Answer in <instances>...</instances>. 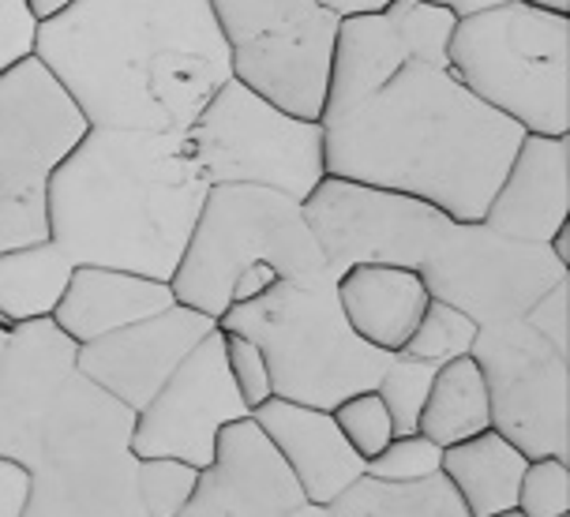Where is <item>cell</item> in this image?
I'll use <instances>...</instances> for the list:
<instances>
[{
    "label": "cell",
    "mask_w": 570,
    "mask_h": 517,
    "mask_svg": "<svg viewBox=\"0 0 570 517\" xmlns=\"http://www.w3.org/2000/svg\"><path fill=\"white\" fill-rule=\"evenodd\" d=\"M35 57L90 128L185 131L233 79L210 0H76Z\"/></svg>",
    "instance_id": "6da1fadb"
},
{
    "label": "cell",
    "mask_w": 570,
    "mask_h": 517,
    "mask_svg": "<svg viewBox=\"0 0 570 517\" xmlns=\"http://www.w3.org/2000/svg\"><path fill=\"white\" fill-rule=\"evenodd\" d=\"M525 131L446 64L405 60L350 113L323 120L327 177L399 191L465 226L481 221Z\"/></svg>",
    "instance_id": "7a4b0ae2"
},
{
    "label": "cell",
    "mask_w": 570,
    "mask_h": 517,
    "mask_svg": "<svg viewBox=\"0 0 570 517\" xmlns=\"http://www.w3.org/2000/svg\"><path fill=\"white\" fill-rule=\"evenodd\" d=\"M207 191L185 131L90 128L49 177V240L76 267L169 281Z\"/></svg>",
    "instance_id": "3957f363"
},
{
    "label": "cell",
    "mask_w": 570,
    "mask_h": 517,
    "mask_svg": "<svg viewBox=\"0 0 570 517\" xmlns=\"http://www.w3.org/2000/svg\"><path fill=\"white\" fill-rule=\"evenodd\" d=\"M327 270L304 207L278 191L214 185L169 289L177 304L222 319L233 304L267 292L274 281Z\"/></svg>",
    "instance_id": "277c9868"
},
{
    "label": "cell",
    "mask_w": 570,
    "mask_h": 517,
    "mask_svg": "<svg viewBox=\"0 0 570 517\" xmlns=\"http://www.w3.org/2000/svg\"><path fill=\"white\" fill-rule=\"evenodd\" d=\"M218 327L259 345L274 398L323 412L361 390H375L391 364L345 322L331 270L274 281L259 297L233 304Z\"/></svg>",
    "instance_id": "5b68a950"
},
{
    "label": "cell",
    "mask_w": 570,
    "mask_h": 517,
    "mask_svg": "<svg viewBox=\"0 0 570 517\" xmlns=\"http://www.w3.org/2000/svg\"><path fill=\"white\" fill-rule=\"evenodd\" d=\"M446 68L529 136H570V19L503 0L458 16Z\"/></svg>",
    "instance_id": "8992f818"
},
{
    "label": "cell",
    "mask_w": 570,
    "mask_h": 517,
    "mask_svg": "<svg viewBox=\"0 0 570 517\" xmlns=\"http://www.w3.org/2000/svg\"><path fill=\"white\" fill-rule=\"evenodd\" d=\"M136 412L71 375L27 454L23 517H147L136 495L131 454Z\"/></svg>",
    "instance_id": "52a82bcc"
},
{
    "label": "cell",
    "mask_w": 570,
    "mask_h": 517,
    "mask_svg": "<svg viewBox=\"0 0 570 517\" xmlns=\"http://www.w3.org/2000/svg\"><path fill=\"white\" fill-rule=\"evenodd\" d=\"M210 12L226 38L233 79L282 113L320 125L342 16L320 0H210Z\"/></svg>",
    "instance_id": "ba28073f"
},
{
    "label": "cell",
    "mask_w": 570,
    "mask_h": 517,
    "mask_svg": "<svg viewBox=\"0 0 570 517\" xmlns=\"http://www.w3.org/2000/svg\"><path fill=\"white\" fill-rule=\"evenodd\" d=\"M185 139L210 188L248 185L304 202L327 177L323 125L282 113L237 79L214 90Z\"/></svg>",
    "instance_id": "9c48e42d"
},
{
    "label": "cell",
    "mask_w": 570,
    "mask_h": 517,
    "mask_svg": "<svg viewBox=\"0 0 570 517\" xmlns=\"http://www.w3.org/2000/svg\"><path fill=\"white\" fill-rule=\"evenodd\" d=\"M301 207L334 278L350 267L421 270L454 229L443 210L421 199L345 177H323Z\"/></svg>",
    "instance_id": "30bf717a"
},
{
    "label": "cell",
    "mask_w": 570,
    "mask_h": 517,
    "mask_svg": "<svg viewBox=\"0 0 570 517\" xmlns=\"http://www.w3.org/2000/svg\"><path fill=\"white\" fill-rule=\"evenodd\" d=\"M470 357L484 375L492 431L529 461H570V357H559L522 319L481 327Z\"/></svg>",
    "instance_id": "8fae6325"
},
{
    "label": "cell",
    "mask_w": 570,
    "mask_h": 517,
    "mask_svg": "<svg viewBox=\"0 0 570 517\" xmlns=\"http://www.w3.org/2000/svg\"><path fill=\"white\" fill-rule=\"evenodd\" d=\"M421 281L432 300H443L470 316L476 327L525 319V311L570 278L552 248L511 240L484 221H465L421 262Z\"/></svg>",
    "instance_id": "7c38bea8"
},
{
    "label": "cell",
    "mask_w": 570,
    "mask_h": 517,
    "mask_svg": "<svg viewBox=\"0 0 570 517\" xmlns=\"http://www.w3.org/2000/svg\"><path fill=\"white\" fill-rule=\"evenodd\" d=\"M248 417V405L240 401L229 379L222 330H214L169 375L166 387L136 412L131 454L136 458H177L207 473L218 454L222 431Z\"/></svg>",
    "instance_id": "4fadbf2b"
},
{
    "label": "cell",
    "mask_w": 570,
    "mask_h": 517,
    "mask_svg": "<svg viewBox=\"0 0 570 517\" xmlns=\"http://www.w3.org/2000/svg\"><path fill=\"white\" fill-rule=\"evenodd\" d=\"M458 16L432 0H391L380 12L345 16L334 42L331 87L323 120L350 113L375 87L386 83L405 60L446 64V42ZM320 120V125H323Z\"/></svg>",
    "instance_id": "5bb4252c"
},
{
    "label": "cell",
    "mask_w": 570,
    "mask_h": 517,
    "mask_svg": "<svg viewBox=\"0 0 570 517\" xmlns=\"http://www.w3.org/2000/svg\"><path fill=\"white\" fill-rule=\"evenodd\" d=\"M90 125L38 57L0 76V191L46 196Z\"/></svg>",
    "instance_id": "9a60e30c"
},
{
    "label": "cell",
    "mask_w": 570,
    "mask_h": 517,
    "mask_svg": "<svg viewBox=\"0 0 570 517\" xmlns=\"http://www.w3.org/2000/svg\"><path fill=\"white\" fill-rule=\"evenodd\" d=\"M214 330H218V319L185 308V304H173L158 316L79 345L76 371L98 390H106L109 398H117L125 409L139 412Z\"/></svg>",
    "instance_id": "2e32d148"
},
{
    "label": "cell",
    "mask_w": 570,
    "mask_h": 517,
    "mask_svg": "<svg viewBox=\"0 0 570 517\" xmlns=\"http://www.w3.org/2000/svg\"><path fill=\"white\" fill-rule=\"evenodd\" d=\"M79 345L53 319L19 322L0 364V458L23 465L38 431L76 375Z\"/></svg>",
    "instance_id": "e0dca14e"
},
{
    "label": "cell",
    "mask_w": 570,
    "mask_h": 517,
    "mask_svg": "<svg viewBox=\"0 0 570 517\" xmlns=\"http://www.w3.org/2000/svg\"><path fill=\"white\" fill-rule=\"evenodd\" d=\"M297 503V480L248 417L222 431L214 465L180 517H282Z\"/></svg>",
    "instance_id": "ac0fdd59"
},
{
    "label": "cell",
    "mask_w": 570,
    "mask_h": 517,
    "mask_svg": "<svg viewBox=\"0 0 570 517\" xmlns=\"http://www.w3.org/2000/svg\"><path fill=\"white\" fill-rule=\"evenodd\" d=\"M481 221L511 240L552 245L570 221V136L525 131Z\"/></svg>",
    "instance_id": "d6986e66"
},
{
    "label": "cell",
    "mask_w": 570,
    "mask_h": 517,
    "mask_svg": "<svg viewBox=\"0 0 570 517\" xmlns=\"http://www.w3.org/2000/svg\"><path fill=\"white\" fill-rule=\"evenodd\" d=\"M252 424L263 431L271 450L297 480L304 503L331 506L364 476V458L345 443L331 412L271 398L252 412Z\"/></svg>",
    "instance_id": "ffe728a7"
},
{
    "label": "cell",
    "mask_w": 570,
    "mask_h": 517,
    "mask_svg": "<svg viewBox=\"0 0 570 517\" xmlns=\"http://www.w3.org/2000/svg\"><path fill=\"white\" fill-rule=\"evenodd\" d=\"M177 304L169 281L142 278V274L114 267H76L60 297L53 322L76 345L98 341L139 319H150Z\"/></svg>",
    "instance_id": "44dd1931"
},
{
    "label": "cell",
    "mask_w": 570,
    "mask_h": 517,
    "mask_svg": "<svg viewBox=\"0 0 570 517\" xmlns=\"http://www.w3.org/2000/svg\"><path fill=\"white\" fill-rule=\"evenodd\" d=\"M342 316L372 349L399 357L428 308L421 274L410 267H350L334 278Z\"/></svg>",
    "instance_id": "7402d4cb"
},
{
    "label": "cell",
    "mask_w": 570,
    "mask_h": 517,
    "mask_svg": "<svg viewBox=\"0 0 570 517\" xmlns=\"http://www.w3.org/2000/svg\"><path fill=\"white\" fill-rule=\"evenodd\" d=\"M529 458L499 431H481L473 439L446 446L440 473L451 484L458 503L470 517H499L511 514L522 488V473Z\"/></svg>",
    "instance_id": "603a6c76"
},
{
    "label": "cell",
    "mask_w": 570,
    "mask_h": 517,
    "mask_svg": "<svg viewBox=\"0 0 570 517\" xmlns=\"http://www.w3.org/2000/svg\"><path fill=\"white\" fill-rule=\"evenodd\" d=\"M492 428V412H488V390L484 375L473 364V357H458L440 364L428 390V401L416 420V431L432 439L440 450L458 446L473 435Z\"/></svg>",
    "instance_id": "cb8c5ba5"
},
{
    "label": "cell",
    "mask_w": 570,
    "mask_h": 517,
    "mask_svg": "<svg viewBox=\"0 0 570 517\" xmlns=\"http://www.w3.org/2000/svg\"><path fill=\"white\" fill-rule=\"evenodd\" d=\"M71 262L53 240L27 245L0 256V316L8 322L53 319L60 297L71 281Z\"/></svg>",
    "instance_id": "d4e9b609"
},
{
    "label": "cell",
    "mask_w": 570,
    "mask_h": 517,
    "mask_svg": "<svg viewBox=\"0 0 570 517\" xmlns=\"http://www.w3.org/2000/svg\"><path fill=\"white\" fill-rule=\"evenodd\" d=\"M331 517H470L458 503L451 484L440 476H428L416 484H386L361 476L353 488H345L327 506Z\"/></svg>",
    "instance_id": "484cf974"
},
{
    "label": "cell",
    "mask_w": 570,
    "mask_h": 517,
    "mask_svg": "<svg viewBox=\"0 0 570 517\" xmlns=\"http://www.w3.org/2000/svg\"><path fill=\"white\" fill-rule=\"evenodd\" d=\"M476 330L481 327H476L470 316H462L458 308H451V304L428 300L424 316L413 327L402 357L428 360V364H446V360H458V357H470Z\"/></svg>",
    "instance_id": "4316f807"
},
{
    "label": "cell",
    "mask_w": 570,
    "mask_h": 517,
    "mask_svg": "<svg viewBox=\"0 0 570 517\" xmlns=\"http://www.w3.org/2000/svg\"><path fill=\"white\" fill-rule=\"evenodd\" d=\"M203 473L177 458H139L136 461V495L147 517H180L196 499Z\"/></svg>",
    "instance_id": "83f0119b"
},
{
    "label": "cell",
    "mask_w": 570,
    "mask_h": 517,
    "mask_svg": "<svg viewBox=\"0 0 570 517\" xmlns=\"http://www.w3.org/2000/svg\"><path fill=\"white\" fill-rule=\"evenodd\" d=\"M440 371V364L428 360H413V357H391L386 371L375 382V394H380L383 409L391 412L394 435H410L416 431V420H421V409L428 401V390H432V379Z\"/></svg>",
    "instance_id": "f1b7e54d"
},
{
    "label": "cell",
    "mask_w": 570,
    "mask_h": 517,
    "mask_svg": "<svg viewBox=\"0 0 570 517\" xmlns=\"http://www.w3.org/2000/svg\"><path fill=\"white\" fill-rule=\"evenodd\" d=\"M440 461H443L440 446L424 439L421 431H410V435H394L372 461H364V476L386 484H416L428 480V476H440Z\"/></svg>",
    "instance_id": "f546056e"
},
{
    "label": "cell",
    "mask_w": 570,
    "mask_h": 517,
    "mask_svg": "<svg viewBox=\"0 0 570 517\" xmlns=\"http://www.w3.org/2000/svg\"><path fill=\"white\" fill-rule=\"evenodd\" d=\"M331 417L338 424V431L345 435V443H350L364 461H372L375 454L394 439L391 412L383 409L375 390H361V394H353V398H345L342 405H334Z\"/></svg>",
    "instance_id": "4dcf8cb0"
},
{
    "label": "cell",
    "mask_w": 570,
    "mask_h": 517,
    "mask_svg": "<svg viewBox=\"0 0 570 517\" xmlns=\"http://www.w3.org/2000/svg\"><path fill=\"white\" fill-rule=\"evenodd\" d=\"M514 510L522 517H563L570 514V461L533 458L522 473Z\"/></svg>",
    "instance_id": "1f68e13d"
},
{
    "label": "cell",
    "mask_w": 570,
    "mask_h": 517,
    "mask_svg": "<svg viewBox=\"0 0 570 517\" xmlns=\"http://www.w3.org/2000/svg\"><path fill=\"white\" fill-rule=\"evenodd\" d=\"M222 349H226V368H229L233 387L240 394V401L248 405V412H256L259 405H267L274 398L267 357H263V349L256 341H248L244 334H233V330H222Z\"/></svg>",
    "instance_id": "d6a6232c"
},
{
    "label": "cell",
    "mask_w": 570,
    "mask_h": 517,
    "mask_svg": "<svg viewBox=\"0 0 570 517\" xmlns=\"http://www.w3.org/2000/svg\"><path fill=\"white\" fill-rule=\"evenodd\" d=\"M49 240V202L46 196H16L0 191V256L27 245Z\"/></svg>",
    "instance_id": "836d02e7"
},
{
    "label": "cell",
    "mask_w": 570,
    "mask_h": 517,
    "mask_svg": "<svg viewBox=\"0 0 570 517\" xmlns=\"http://www.w3.org/2000/svg\"><path fill=\"white\" fill-rule=\"evenodd\" d=\"M38 19L30 16L27 0H0V76L35 57Z\"/></svg>",
    "instance_id": "e575fe53"
},
{
    "label": "cell",
    "mask_w": 570,
    "mask_h": 517,
    "mask_svg": "<svg viewBox=\"0 0 570 517\" xmlns=\"http://www.w3.org/2000/svg\"><path fill=\"white\" fill-rule=\"evenodd\" d=\"M525 327L544 338L559 357H570V278L548 289L533 308L525 311Z\"/></svg>",
    "instance_id": "d590c367"
},
{
    "label": "cell",
    "mask_w": 570,
    "mask_h": 517,
    "mask_svg": "<svg viewBox=\"0 0 570 517\" xmlns=\"http://www.w3.org/2000/svg\"><path fill=\"white\" fill-rule=\"evenodd\" d=\"M30 495V469L12 458H0V517H23Z\"/></svg>",
    "instance_id": "8d00e7d4"
},
{
    "label": "cell",
    "mask_w": 570,
    "mask_h": 517,
    "mask_svg": "<svg viewBox=\"0 0 570 517\" xmlns=\"http://www.w3.org/2000/svg\"><path fill=\"white\" fill-rule=\"evenodd\" d=\"M323 8H331L334 16H364V12H380L391 0H320ZM432 4H446L454 16H465V12H476V8H488V4H503V0H432Z\"/></svg>",
    "instance_id": "74e56055"
},
{
    "label": "cell",
    "mask_w": 570,
    "mask_h": 517,
    "mask_svg": "<svg viewBox=\"0 0 570 517\" xmlns=\"http://www.w3.org/2000/svg\"><path fill=\"white\" fill-rule=\"evenodd\" d=\"M71 4H76V0H27L30 16H35L38 23H49V19H57L60 12H68Z\"/></svg>",
    "instance_id": "f35d334b"
},
{
    "label": "cell",
    "mask_w": 570,
    "mask_h": 517,
    "mask_svg": "<svg viewBox=\"0 0 570 517\" xmlns=\"http://www.w3.org/2000/svg\"><path fill=\"white\" fill-rule=\"evenodd\" d=\"M548 248H552V256L559 259V267H567V270H570V221L556 232L552 245H548Z\"/></svg>",
    "instance_id": "ab89813d"
},
{
    "label": "cell",
    "mask_w": 570,
    "mask_h": 517,
    "mask_svg": "<svg viewBox=\"0 0 570 517\" xmlns=\"http://www.w3.org/2000/svg\"><path fill=\"white\" fill-rule=\"evenodd\" d=\"M522 4H525V8H533V12L570 19V0H522Z\"/></svg>",
    "instance_id": "60d3db41"
},
{
    "label": "cell",
    "mask_w": 570,
    "mask_h": 517,
    "mask_svg": "<svg viewBox=\"0 0 570 517\" xmlns=\"http://www.w3.org/2000/svg\"><path fill=\"white\" fill-rule=\"evenodd\" d=\"M282 517H331L327 506H315V503H297L293 510H285Z\"/></svg>",
    "instance_id": "b9f144b4"
},
{
    "label": "cell",
    "mask_w": 570,
    "mask_h": 517,
    "mask_svg": "<svg viewBox=\"0 0 570 517\" xmlns=\"http://www.w3.org/2000/svg\"><path fill=\"white\" fill-rule=\"evenodd\" d=\"M12 334H16V322H8L4 316H0V364H4L8 345H12Z\"/></svg>",
    "instance_id": "7bdbcfd3"
},
{
    "label": "cell",
    "mask_w": 570,
    "mask_h": 517,
    "mask_svg": "<svg viewBox=\"0 0 570 517\" xmlns=\"http://www.w3.org/2000/svg\"><path fill=\"white\" fill-rule=\"evenodd\" d=\"M499 517H522V514H518V510H511V514H499Z\"/></svg>",
    "instance_id": "ee69618b"
},
{
    "label": "cell",
    "mask_w": 570,
    "mask_h": 517,
    "mask_svg": "<svg viewBox=\"0 0 570 517\" xmlns=\"http://www.w3.org/2000/svg\"><path fill=\"white\" fill-rule=\"evenodd\" d=\"M563 517H570V514H563Z\"/></svg>",
    "instance_id": "f6af8a7d"
}]
</instances>
